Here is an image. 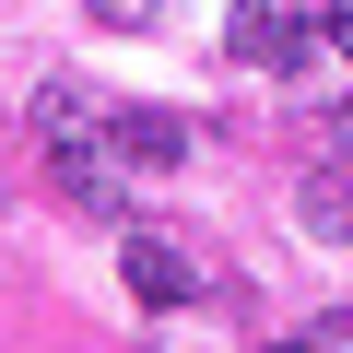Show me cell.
<instances>
[{"mask_svg":"<svg viewBox=\"0 0 353 353\" xmlns=\"http://www.w3.org/2000/svg\"><path fill=\"white\" fill-rule=\"evenodd\" d=\"M36 141H48V176H59V189H71L83 212H106V224H118V176H130V153L106 141V118H94L71 83H48V94H36Z\"/></svg>","mask_w":353,"mask_h":353,"instance_id":"obj_1","label":"cell"},{"mask_svg":"<svg viewBox=\"0 0 353 353\" xmlns=\"http://www.w3.org/2000/svg\"><path fill=\"white\" fill-rule=\"evenodd\" d=\"M306 36H318V24H306V0H236V12H224V48H236L248 71H294Z\"/></svg>","mask_w":353,"mask_h":353,"instance_id":"obj_2","label":"cell"},{"mask_svg":"<svg viewBox=\"0 0 353 353\" xmlns=\"http://www.w3.org/2000/svg\"><path fill=\"white\" fill-rule=\"evenodd\" d=\"M106 141L130 153V176H176L189 165V118L176 106H106Z\"/></svg>","mask_w":353,"mask_h":353,"instance_id":"obj_3","label":"cell"},{"mask_svg":"<svg viewBox=\"0 0 353 353\" xmlns=\"http://www.w3.org/2000/svg\"><path fill=\"white\" fill-rule=\"evenodd\" d=\"M271 353H330V341H271Z\"/></svg>","mask_w":353,"mask_h":353,"instance_id":"obj_8","label":"cell"},{"mask_svg":"<svg viewBox=\"0 0 353 353\" xmlns=\"http://www.w3.org/2000/svg\"><path fill=\"white\" fill-rule=\"evenodd\" d=\"M94 24H153V0H94Z\"/></svg>","mask_w":353,"mask_h":353,"instance_id":"obj_6","label":"cell"},{"mask_svg":"<svg viewBox=\"0 0 353 353\" xmlns=\"http://www.w3.org/2000/svg\"><path fill=\"white\" fill-rule=\"evenodd\" d=\"M318 48H341V59H353V0H330V12H318Z\"/></svg>","mask_w":353,"mask_h":353,"instance_id":"obj_5","label":"cell"},{"mask_svg":"<svg viewBox=\"0 0 353 353\" xmlns=\"http://www.w3.org/2000/svg\"><path fill=\"white\" fill-rule=\"evenodd\" d=\"M118 271H130V294H141V306H189V294H201V271L176 259L165 236H141V224H118Z\"/></svg>","mask_w":353,"mask_h":353,"instance_id":"obj_4","label":"cell"},{"mask_svg":"<svg viewBox=\"0 0 353 353\" xmlns=\"http://www.w3.org/2000/svg\"><path fill=\"white\" fill-rule=\"evenodd\" d=\"M330 153H341V165H353V106H330Z\"/></svg>","mask_w":353,"mask_h":353,"instance_id":"obj_7","label":"cell"}]
</instances>
